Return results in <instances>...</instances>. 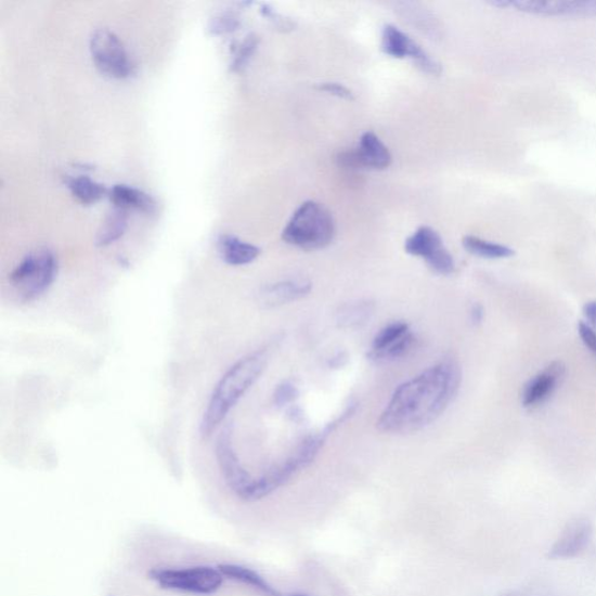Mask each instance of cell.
Here are the masks:
<instances>
[{"label":"cell","instance_id":"obj_1","mask_svg":"<svg viewBox=\"0 0 596 596\" xmlns=\"http://www.w3.org/2000/svg\"><path fill=\"white\" fill-rule=\"evenodd\" d=\"M461 384L462 371L453 360L422 372L396 389L376 428L389 435H411L428 428L457 397Z\"/></svg>","mask_w":596,"mask_h":596},{"label":"cell","instance_id":"obj_2","mask_svg":"<svg viewBox=\"0 0 596 596\" xmlns=\"http://www.w3.org/2000/svg\"><path fill=\"white\" fill-rule=\"evenodd\" d=\"M267 366L264 351L250 353L238 360L215 386L199 425L203 438H209L222 425L229 413L252 387Z\"/></svg>","mask_w":596,"mask_h":596},{"label":"cell","instance_id":"obj_3","mask_svg":"<svg viewBox=\"0 0 596 596\" xmlns=\"http://www.w3.org/2000/svg\"><path fill=\"white\" fill-rule=\"evenodd\" d=\"M348 418L347 415L341 414L338 418L328 423L322 431L306 437L284 462L265 470L259 478H255L246 501H258L271 494L282 484H285L294 475L309 466L319 456L327 437Z\"/></svg>","mask_w":596,"mask_h":596},{"label":"cell","instance_id":"obj_4","mask_svg":"<svg viewBox=\"0 0 596 596\" xmlns=\"http://www.w3.org/2000/svg\"><path fill=\"white\" fill-rule=\"evenodd\" d=\"M334 217L322 204L308 200L301 204L289 219L282 239L305 250H318L331 245L335 238Z\"/></svg>","mask_w":596,"mask_h":596},{"label":"cell","instance_id":"obj_5","mask_svg":"<svg viewBox=\"0 0 596 596\" xmlns=\"http://www.w3.org/2000/svg\"><path fill=\"white\" fill-rule=\"evenodd\" d=\"M59 263L50 249H39L26 256L10 275L11 285L21 301L29 303L49 291L57 276Z\"/></svg>","mask_w":596,"mask_h":596},{"label":"cell","instance_id":"obj_6","mask_svg":"<svg viewBox=\"0 0 596 596\" xmlns=\"http://www.w3.org/2000/svg\"><path fill=\"white\" fill-rule=\"evenodd\" d=\"M148 576L164 589L196 595H212L224 582L222 572L207 565L185 569H153Z\"/></svg>","mask_w":596,"mask_h":596},{"label":"cell","instance_id":"obj_7","mask_svg":"<svg viewBox=\"0 0 596 596\" xmlns=\"http://www.w3.org/2000/svg\"><path fill=\"white\" fill-rule=\"evenodd\" d=\"M93 64L105 75L127 78L133 73V64L121 40L112 30L98 29L90 39Z\"/></svg>","mask_w":596,"mask_h":596},{"label":"cell","instance_id":"obj_8","mask_svg":"<svg viewBox=\"0 0 596 596\" xmlns=\"http://www.w3.org/2000/svg\"><path fill=\"white\" fill-rule=\"evenodd\" d=\"M407 255L426 260L429 269L439 275H451L456 262L443 244L441 234L430 226L416 230L404 243Z\"/></svg>","mask_w":596,"mask_h":596},{"label":"cell","instance_id":"obj_9","mask_svg":"<svg viewBox=\"0 0 596 596\" xmlns=\"http://www.w3.org/2000/svg\"><path fill=\"white\" fill-rule=\"evenodd\" d=\"M216 459L228 488L238 497L246 501L255 478L242 465L233 445L231 426L218 435L215 448Z\"/></svg>","mask_w":596,"mask_h":596},{"label":"cell","instance_id":"obj_10","mask_svg":"<svg viewBox=\"0 0 596 596\" xmlns=\"http://www.w3.org/2000/svg\"><path fill=\"white\" fill-rule=\"evenodd\" d=\"M491 4L545 17L596 15V0H493Z\"/></svg>","mask_w":596,"mask_h":596},{"label":"cell","instance_id":"obj_11","mask_svg":"<svg viewBox=\"0 0 596 596\" xmlns=\"http://www.w3.org/2000/svg\"><path fill=\"white\" fill-rule=\"evenodd\" d=\"M415 337L405 322H393L376 334L368 358L376 363L394 362L410 352Z\"/></svg>","mask_w":596,"mask_h":596},{"label":"cell","instance_id":"obj_12","mask_svg":"<svg viewBox=\"0 0 596 596\" xmlns=\"http://www.w3.org/2000/svg\"><path fill=\"white\" fill-rule=\"evenodd\" d=\"M383 51L396 59L411 57L423 72L431 75L442 73L441 65L431 57L422 47L410 36L394 25H386L383 30Z\"/></svg>","mask_w":596,"mask_h":596},{"label":"cell","instance_id":"obj_13","mask_svg":"<svg viewBox=\"0 0 596 596\" xmlns=\"http://www.w3.org/2000/svg\"><path fill=\"white\" fill-rule=\"evenodd\" d=\"M593 536V527L587 519L579 517L567 524L548 552L550 559H568L585 552Z\"/></svg>","mask_w":596,"mask_h":596},{"label":"cell","instance_id":"obj_14","mask_svg":"<svg viewBox=\"0 0 596 596\" xmlns=\"http://www.w3.org/2000/svg\"><path fill=\"white\" fill-rule=\"evenodd\" d=\"M311 289L312 285L306 280L280 281L262 288L258 300L265 308H276L302 300Z\"/></svg>","mask_w":596,"mask_h":596},{"label":"cell","instance_id":"obj_15","mask_svg":"<svg viewBox=\"0 0 596 596\" xmlns=\"http://www.w3.org/2000/svg\"><path fill=\"white\" fill-rule=\"evenodd\" d=\"M565 373L561 363H554L542 373L531 379L523 391L522 403L526 407H532L544 402L554 393Z\"/></svg>","mask_w":596,"mask_h":596},{"label":"cell","instance_id":"obj_16","mask_svg":"<svg viewBox=\"0 0 596 596\" xmlns=\"http://www.w3.org/2000/svg\"><path fill=\"white\" fill-rule=\"evenodd\" d=\"M358 169H386L391 164V154L380 138L366 132L360 139L359 147L353 151Z\"/></svg>","mask_w":596,"mask_h":596},{"label":"cell","instance_id":"obj_17","mask_svg":"<svg viewBox=\"0 0 596 596\" xmlns=\"http://www.w3.org/2000/svg\"><path fill=\"white\" fill-rule=\"evenodd\" d=\"M218 250L223 261L230 265L252 263L261 254L258 246L243 242L234 235H222L218 241Z\"/></svg>","mask_w":596,"mask_h":596},{"label":"cell","instance_id":"obj_18","mask_svg":"<svg viewBox=\"0 0 596 596\" xmlns=\"http://www.w3.org/2000/svg\"><path fill=\"white\" fill-rule=\"evenodd\" d=\"M109 199L115 204V207L125 211L135 209L139 211L152 213L155 211V200L144 192L135 190L129 185H115L109 192Z\"/></svg>","mask_w":596,"mask_h":596},{"label":"cell","instance_id":"obj_19","mask_svg":"<svg viewBox=\"0 0 596 596\" xmlns=\"http://www.w3.org/2000/svg\"><path fill=\"white\" fill-rule=\"evenodd\" d=\"M218 569L225 578L235 580V582H239L248 586H252L267 596H282L270 584H267L265 580L254 570L241 567V565L232 563L219 565Z\"/></svg>","mask_w":596,"mask_h":596},{"label":"cell","instance_id":"obj_20","mask_svg":"<svg viewBox=\"0 0 596 596\" xmlns=\"http://www.w3.org/2000/svg\"><path fill=\"white\" fill-rule=\"evenodd\" d=\"M374 305L370 301H355L341 306L336 313V322L341 328H355L370 322Z\"/></svg>","mask_w":596,"mask_h":596},{"label":"cell","instance_id":"obj_21","mask_svg":"<svg viewBox=\"0 0 596 596\" xmlns=\"http://www.w3.org/2000/svg\"><path fill=\"white\" fill-rule=\"evenodd\" d=\"M463 246L468 254L484 259H507L515 255V250L508 246L484 241L475 235H466Z\"/></svg>","mask_w":596,"mask_h":596},{"label":"cell","instance_id":"obj_22","mask_svg":"<svg viewBox=\"0 0 596 596\" xmlns=\"http://www.w3.org/2000/svg\"><path fill=\"white\" fill-rule=\"evenodd\" d=\"M128 229V211L116 208L113 213H109L102 224L98 237L96 245L106 247L120 239Z\"/></svg>","mask_w":596,"mask_h":596},{"label":"cell","instance_id":"obj_23","mask_svg":"<svg viewBox=\"0 0 596 596\" xmlns=\"http://www.w3.org/2000/svg\"><path fill=\"white\" fill-rule=\"evenodd\" d=\"M69 190L73 196L78 202L86 204V206H90V204H95L106 194L104 185L92 181L88 177L72 179L69 182Z\"/></svg>","mask_w":596,"mask_h":596},{"label":"cell","instance_id":"obj_24","mask_svg":"<svg viewBox=\"0 0 596 596\" xmlns=\"http://www.w3.org/2000/svg\"><path fill=\"white\" fill-rule=\"evenodd\" d=\"M259 46V37L256 35L248 36L241 44L237 55L233 61L232 69L239 72L246 67L250 57L254 56Z\"/></svg>","mask_w":596,"mask_h":596},{"label":"cell","instance_id":"obj_25","mask_svg":"<svg viewBox=\"0 0 596 596\" xmlns=\"http://www.w3.org/2000/svg\"><path fill=\"white\" fill-rule=\"evenodd\" d=\"M298 396H300V391L297 387L289 381H285L274 390L273 401L277 407H284L297 400Z\"/></svg>","mask_w":596,"mask_h":596},{"label":"cell","instance_id":"obj_26","mask_svg":"<svg viewBox=\"0 0 596 596\" xmlns=\"http://www.w3.org/2000/svg\"><path fill=\"white\" fill-rule=\"evenodd\" d=\"M261 13L263 14V17L269 18L275 27L285 30H291L295 27V23L286 17L284 15L278 14L275 12L271 7L263 5L261 9Z\"/></svg>","mask_w":596,"mask_h":596},{"label":"cell","instance_id":"obj_27","mask_svg":"<svg viewBox=\"0 0 596 596\" xmlns=\"http://www.w3.org/2000/svg\"><path fill=\"white\" fill-rule=\"evenodd\" d=\"M239 26V20L234 14H224L222 17L215 20L211 27L215 34H228L237 29Z\"/></svg>","mask_w":596,"mask_h":596},{"label":"cell","instance_id":"obj_28","mask_svg":"<svg viewBox=\"0 0 596 596\" xmlns=\"http://www.w3.org/2000/svg\"><path fill=\"white\" fill-rule=\"evenodd\" d=\"M318 89L321 91L331 93V95L342 100H348V101L353 100L352 91L340 83H334V82L322 83L319 86Z\"/></svg>","mask_w":596,"mask_h":596},{"label":"cell","instance_id":"obj_29","mask_svg":"<svg viewBox=\"0 0 596 596\" xmlns=\"http://www.w3.org/2000/svg\"><path fill=\"white\" fill-rule=\"evenodd\" d=\"M580 338L586 345V348L596 357V333L587 323L580 322L578 326Z\"/></svg>","mask_w":596,"mask_h":596},{"label":"cell","instance_id":"obj_30","mask_svg":"<svg viewBox=\"0 0 596 596\" xmlns=\"http://www.w3.org/2000/svg\"><path fill=\"white\" fill-rule=\"evenodd\" d=\"M584 315L593 327H596V301L589 302L584 308Z\"/></svg>","mask_w":596,"mask_h":596},{"label":"cell","instance_id":"obj_31","mask_svg":"<svg viewBox=\"0 0 596 596\" xmlns=\"http://www.w3.org/2000/svg\"><path fill=\"white\" fill-rule=\"evenodd\" d=\"M484 316V311L481 305H475L472 309H470V321H472L474 324L479 325Z\"/></svg>","mask_w":596,"mask_h":596},{"label":"cell","instance_id":"obj_32","mask_svg":"<svg viewBox=\"0 0 596 596\" xmlns=\"http://www.w3.org/2000/svg\"><path fill=\"white\" fill-rule=\"evenodd\" d=\"M290 596H307V595L295 594V595H290Z\"/></svg>","mask_w":596,"mask_h":596}]
</instances>
